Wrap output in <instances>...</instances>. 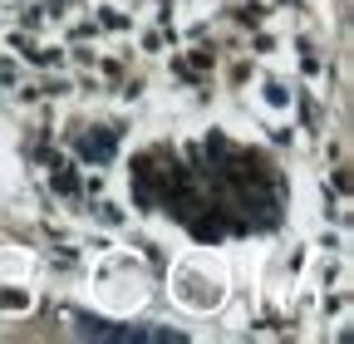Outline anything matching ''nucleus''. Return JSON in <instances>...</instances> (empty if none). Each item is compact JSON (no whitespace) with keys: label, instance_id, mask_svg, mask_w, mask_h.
I'll return each instance as SVG.
<instances>
[{"label":"nucleus","instance_id":"1","mask_svg":"<svg viewBox=\"0 0 354 344\" xmlns=\"http://www.w3.org/2000/svg\"><path fill=\"white\" fill-rule=\"evenodd\" d=\"M113 153V133H104V138H84V157H94V162H104Z\"/></svg>","mask_w":354,"mask_h":344}]
</instances>
